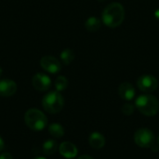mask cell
<instances>
[{
  "mask_svg": "<svg viewBox=\"0 0 159 159\" xmlns=\"http://www.w3.org/2000/svg\"><path fill=\"white\" fill-rule=\"evenodd\" d=\"M125 19V9L120 3H111L102 13V21L110 28H116L122 24Z\"/></svg>",
  "mask_w": 159,
  "mask_h": 159,
  "instance_id": "1",
  "label": "cell"
},
{
  "mask_svg": "<svg viewBox=\"0 0 159 159\" xmlns=\"http://www.w3.org/2000/svg\"><path fill=\"white\" fill-rule=\"evenodd\" d=\"M135 106L141 114L146 116H154L159 111L158 100L151 94L140 95L135 101Z\"/></svg>",
  "mask_w": 159,
  "mask_h": 159,
  "instance_id": "2",
  "label": "cell"
},
{
  "mask_svg": "<svg viewBox=\"0 0 159 159\" xmlns=\"http://www.w3.org/2000/svg\"><path fill=\"white\" fill-rule=\"evenodd\" d=\"M24 122L30 129L42 131L48 125V118L42 111L36 108H31L24 115Z\"/></svg>",
  "mask_w": 159,
  "mask_h": 159,
  "instance_id": "3",
  "label": "cell"
},
{
  "mask_svg": "<svg viewBox=\"0 0 159 159\" xmlns=\"http://www.w3.org/2000/svg\"><path fill=\"white\" fill-rule=\"evenodd\" d=\"M42 106L48 114H58L64 106V99L59 91H50L43 97Z\"/></svg>",
  "mask_w": 159,
  "mask_h": 159,
  "instance_id": "4",
  "label": "cell"
},
{
  "mask_svg": "<svg viewBox=\"0 0 159 159\" xmlns=\"http://www.w3.org/2000/svg\"><path fill=\"white\" fill-rule=\"evenodd\" d=\"M135 143L142 148H151L155 144V135L149 129H139L134 134Z\"/></svg>",
  "mask_w": 159,
  "mask_h": 159,
  "instance_id": "5",
  "label": "cell"
},
{
  "mask_svg": "<svg viewBox=\"0 0 159 159\" xmlns=\"http://www.w3.org/2000/svg\"><path fill=\"white\" fill-rule=\"evenodd\" d=\"M138 89L144 93H152L158 88V80L151 75H143L137 80Z\"/></svg>",
  "mask_w": 159,
  "mask_h": 159,
  "instance_id": "6",
  "label": "cell"
},
{
  "mask_svg": "<svg viewBox=\"0 0 159 159\" xmlns=\"http://www.w3.org/2000/svg\"><path fill=\"white\" fill-rule=\"evenodd\" d=\"M40 65L49 74H57L61 69L60 61L53 56H44L40 61Z\"/></svg>",
  "mask_w": 159,
  "mask_h": 159,
  "instance_id": "7",
  "label": "cell"
},
{
  "mask_svg": "<svg viewBox=\"0 0 159 159\" xmlns=\"http://www.w3.org/2000/svg\"><path fill=\"white\" fill-rule=\"evenodd\" d=\"M33 87L38 91H47L51 86V79L48 75L38 73L34 75L32 79Z\"/></svg>",
  "mask_w": 159,
  "mask_h": 159,
  "instance_id": "8",
  "label": "cell"
},
{
  "mask_svg": "<svg viewBox=\"0 0 159 159\" xmlns=\"http://www.w3.org/2000/svg\"><path fill=\"white\" fill-rule=\"evenodd\" d=\"M17 91V84L11 79L0 80V96L11 97Z\"/></svg>",
  "mask_w": 159,
  "mask_h": 159,
  "instance_id": "9",
  "label": "cell"
},
{
  "mask_svg": "<svg viewBox=\"0 0 159 159\" xmlns=\"http://www.w3.org/2000/svg\"><path fill=\"white\" fill-rule=\"evenodd\" d=\"M59 152L60 154L67 159L75 158L77 156L78 150L76 146L70 143V142H63L59 146Z\"/></svg>",
  "mask_w": 159,
  "mask_h": 159,
  "instance_id": "10",
  "label": "cell"
},
{
  "mask_svg": "<svg viewBox=\"0 0 159 159\" xmlns=\"http://www.w3.org/2000/svg\"><path fill=\"white\" fill-rule=\"evenodd\" d=\"M118 94L125 101H132L136 95V91L134 87L130 83L124 82L120 84L118 88Z\"/></svg>",
  "mask_w": 159,
  "mask_h": 159,
  "instance_id": "11",
  "label": "cell"
},
{
  "mask_svg": "<svg viewBox=\"0 0 159 159\" xmlns=\"http://www.w3.org/2000/svg\"><path fill=\"white\" fill-rule=\"evenodd\" d=\"M89 145L96 150L102 149L105 145V138L100 132H92L89 138Z\"/></svg>",
  "mask_w": 159,
  "mask_h": 159,
  "instance_id": "12",
  "label": "cell"
},
{
  "mask_svg": "<svg viewBox=\"0 0 159 159\" xmlns=\"http://www.w3.org/2000/svg\"><path fill=\"white\" fill-rule=\"evenodd\" d=\"M102 27V20L97 17H89L85 22V28L89 32H97Z\"/></svg>",
  "mask_w": 159,
  "mask_h": 159,
  "instance_id": "13",
  "label": "cell"
},
{
  "mask_svg": "<svg viewBox=\"0 0 159 159\" xmlns=\"http://www.w3.org/2000/svg\"><path fill=\"white\" fill-rule=\"evenodd\" d=\"M48 133L53 138L60 139L64 136V129L59 123H52L48 126Z\"/></svg>",
  "mask_w": 159,
  "mask_h": 159,
  "instance_id": "14",
  "label": "cell"
},
{
  "mask_svg": "<svg viewBox=\"0 0 159 159\" xmlns=\"http://www.w3.org/2000/svg\"><path fill=\"white\" fill-rule=\"evenodd\" d=\"M57 150H58V143L54 140L49 139L43 143V152L47 156H51L55 154Z\"/></svg>",
  "mask_w": 159,
  "mask_h": 159,
  "instance_id": "15",
  "label": "cell"
},
{
  "mask_svg": "<svg viewBox=\"0 0 159 159\" xmlns=\"http://www.w3.org/2000/svg\"><path fill=\"white\" fill-rule=\"evenodd\" d=\"M61 60L65 65H69L75 60L74 51L72 49H70V48H66V49L62 50L61 53Z\"/></svg>",
  "mask_w": 159,
  "mask_h": 159,
  "instance_id": "16",
  "label": "cell"
},
{
  "mask_svg": "<svg viewBox=\"0 0 159 159\" xmlns=\"http://www.w3.org/2000/svg\"><path fill=\"white\" fill-rule=\"evenodd\" d=\"M68 87V80L65 76L63 75H60L56 78L55 80V89L57 91L61 92L67 89Z\"/></svg>",
  "mask_w": 159,
  "mask_h": 159,
  "instance_id": "17",
  "label": "cell"
},
{
  "mask_svg": "<svg viewBox=\"0 0 159 159\" xmlns=\"http://www.w3.org/2000/svg\"><path fill=\"white\" fill-rule=\"evenodd\" d=\"M121 111L125 116H131L134 113V106L131 103H125L122 106Z\"/></svg>",
  "mask_w": 159,
  "mask_h": 159,
  "instance_id": "18",
  "label": "cell"
},
{
  "mask_svg": "<svg viewBox=\"0 0 159 159\" xmlns=\"http://www.w3.org/2000/svg\"><path fill=\"white\" fill-rule=\"evenodd\" d=\"M0 159H13V157L9 153H2L0 155Z\"/></svg>",
  "mask_w": 159,
  "mask_h": 159,
  "instance_id": "19",
  "label": "cell"
},
{
  "mask_svg": "<svg viewBox=\"0 0 159 159\" xmlns=\"http://www.w3.org/2000/svg\"><path fill=\"white\" fill-rule=\"evenodd\" d=\"M5 149V142L3 140V138L0 136V152H2Z\"/></svg>",
  "mask_w": 159,
  "mask_h": 159,
  "instance_id": "20",
  "label": "cell"
},
{
  "mask_svg": "<svg viewBox=\"0 0 159 159\" xmlns=\"http://www.w3.org/2000/svg\"><path fill=\"white\" fill-rule=\"evenodd\" d=\"M77 159H94V158H93V157H89V156H88V155H83V156L79 157Z\"/></svg>",
  "mask_w": 159,
  "mask_h": 159,
  "instance_id": "21",
  "label": "cell"
},
{
  "mask_svg": "<svg viewBox=\"0 0 159 159\" xmlns=\"http://www.w3.org/2000/svg\"><path fill=\"white\" fill-rule=\"evenodd\" d=\"M32 159H47L45 158V157H34V158Z\"/></svg>",
  "mask_w": 159,
  "mask_h": 159,
  "instance_id": "22",
  "label": "cell"
},
{
  "mask_svg": "<svg viewBox=\"0 0 159 159\" xmlns=\"http://www.w3.org/2000/svg\"><path fill=\"white\" fill-rule=\"evenodd\" d=\"M2 72H3V70H2V68L0 67V76H1V75H2Z\"/></svg>",
  "mask_w": 159,
  "mask_h": 159,
  "instance_id": "23",
  "label": "cell"
},
{
  "mask_svg": "<svg viewBox=\"0 0 159 159\" xmlns=\"http://www.w3.org/2000/svg\"><path fill=\"white\" fill-rule=\"evenodd\" d=\"M97 1H99V2H104V1H106V0H97Z\"/></svg>",
  "mask_w": 159,
  "mask_h": 159,
  "instance_id": "24",
  "label": "cell"
},
{
  "mask_svg": "<svg viewBox=\"0 0 159 159\" xmlns=\"http://www.w3.org/2000/svg\"><path fill=\"white\" fill-rule=\"evenodd\" d=\"M157 142H158V145H159V137H158V139H157Z\"/></svg>",
  "mask_w": 159,
  "mask_h": 159,
  "instance_id": "25",
  "label": "cell"
}]
</instances>
